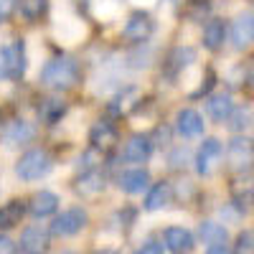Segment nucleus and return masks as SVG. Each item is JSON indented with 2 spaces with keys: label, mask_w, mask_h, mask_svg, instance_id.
<instances>
[{
  "label": "nucleus",
  "mask_w": 254,
  "mask_h": 254,
  "mask_svg": "<svg viewBox=\"0 0 254 254\" xmlns=\"http://www.w3.org/2000/svg\"><path fill=\"white\" fill-rule=\"evenodd\" d=\"M76 81H79V64L69 56L51 59L44 66V71H41V84L56 92H66L76 87Z\"/></svg>",
  "instance_id": "nucleus-1"
},
{
  "label": "nucleus",
  "mask_w": 254,
  "mask_h": 254,
  "mask_svg": "<svg viewBox=\"0 0 254 254\" xmlns=\"http://www.w3.org/2000/svg\"><path fill=\"white\" fill-rule=\"evenodd\" d=\"M26 74V44L23 41H13V44L0 46V79L13 81Z\"/></svg>",
  "instance_id": "nucleus-2"
},
{
  "label": "nucleus",
  "mask_w": 254,
  "mask_h": 254,
  "mask_svg": "<svg viewBox=\"0 0 254 254\" xmlns=\"http://www.w3.org/2000/svg\"><path fill=\"white\" fill-rule=\"evenodd\" d=\"M49 171H51V155L46 150H41V147L23 153L15 163V173L20 181H41Z\"/></svg>",
  "instance_id": "nucleus-3"
},
{
  "label": "nucleus",
  "mask_w": 254,
  "mask_h": 254,
  "mask_svg": "<svg viewBox=\"0 0 254 254\" xmlns=\"http://www.w3.org/2000/svg\"><path fill=\"white\" fill-rule=\"evenodd\" d=\"M87 224H89V214L81 206H74V208L61 211V214L51 221L49 234L51 237H76L81 229H87Z\"/></svg>",
  "instance_id": "nucleus-4"
},
{
  "label": "nucleus",
  "mask_w": 254,
  "mask_h": 254,
  "mask_svg": "<svg viewBox=\"0 0 254 254\" xmlns=\"http://www.w3.org/2000/svg\"><path fill=\"white\" fill-rule=\"evenodd\" d=\"M150 33H153V18L142 10H135L122 28V38L130 41V44H142V41L150 38Z\"/></svg>",
  "instance_id": "nucleus-5"
},
{
  "label": "nucleus",
  "mask_w": 254,
  "mask_h": 254,
  "mask_svg": "<svg viewBox=\"0 0 254 254\" xmlns=\"http://www.w3.org/2000/svg\"><path fill=\"white\" fill-rule=\"evenodd\" d=\"M163 242H165V249L171 254H190L196 249L193 231H188L183 226H168L163 231Z\"/></svg>",
  "instance_id": "nucleus-6"
},
{
  "label": "nucleus",
  "mask_w": 254,
  "mask_h": 254,
  "mask_svg": "<svg viewBox=\"0 0 254 254\" xmlns=\"http://www.w3.org/2000/svg\"><path fill=\"white\" fill-rule=\"evenodd\" d=\"M224 155V142L216 137H208L203 140V145L198 147V155H196V171L198 176H208L211 171L216 168V163Z\"/></svg>",
  "instance_id": "nucleus-7"
},
{
  "label": "nucleus",
  "mask_w": 254,
  "mask_h": 254,
  "mask_svg": "<svg viewBox=\"0 0 254 254\" xmlns=\"http://www.w3.org/2000/svg\"><path fill=\"white\" fill-rule=\"evenodd\" d=\"M51 244V234L46 226L41 224H31L20 231V249L28 252V254H44Z\"/></svg>",
  "instance_id": "nucleus-8"
},
{
  "label": "nucleus",
  "mask_w": 254,
  "mask_h": 254,
  "mask_svg": "<svg viewBox=\"0 0 254 254\" xmlns=\"http://www.w3.org/2000/svg\"><path fill=\"white\" fill-rule=\"evenodd\" d=\"M229 155V165L234 171H244V168L252 165V140L249 137H234L226 147Z\"/></svg>",
  "instance_id": "nucleus-9"
},
{
  "label": "nucleus",
  "mask_w": 254,
  "mask_h": 254,
  "mask_svg": "<svg viewBox=\"0 0 254 254\" xmlns=\"http://www.w3.org/2000/svg\"><path fill=\"white\" fill-rule=\"evenodd\" d=\"M117 186H120V190H125V193L137 196V193H142V190H147V186H150V173H147L145 168H132V171H125L117 178Z\"/></svg>",
  "instance_id": "nucleus-10"
},
{
  "label": "nucleus",
  "mask_w": 254,
  "mask_h": 254,
  "mask_svg": "<svg viewBox=\"0 0 254 254\" xmlns=\"http://www.w3.org/2000/svg\"><path fill=\"white\" fill-rule=\"evenodd\" d=\"M56 208H59V196L51 193V190H38V193L31 196L26 211H31V216H36V219H46V216L56 214Z\"/></svg>",
  "instance_id": "nucleus-11"
},
{
  "label": "nucleus",
  "mask_w": 254,
  "mask_h": 254,
  "mask_svg": "<svg viewBox=\"0 0 254 254\" xmlns=\"http://www.w3.org/2000/svg\"><path fill=\"white\" fill-rule=\"evenodd\" d=\"M173 201V188L168 181H158L153 186H147V196H145V211H160Z\"/></svg>",
  "instance_id": "nucleus-12"
},
{
  "label": "nucleus",
  "mask_w": 254,
  "mask_h": 254,
  "mask_svg": "<svg viewBox=\"0 0 254 254\" xmlns=\"http://www.w3.org/2000/svg\"><path fill=\"white\" fill-rule=\"evenodd\" d=\"M89 142L94 150H110V147L117 142V130L115 125L107 120H99L92 130H89Z\"/></svg>",
  "instance_id": "nucleus-13"
},
{
  "label": "nucleus",
  "mask_w": 254,
  "mask_h": 254,
  "mask_svg": "<svg viewBox=\"0 0 254 254\" xmlns=\"http://www.w3.org/2000/svg\"><path fill=\"white\" fill-rule=\"evenodd\" d=\"M153 153V140L147 135H132L130 142L125 145V160L127 163H145Z\"/></svg>",
  "instance_id": "nucleus-14"
},
{
  "label": "nucleus",
  "mask_w": 254,
  "mask_h": 254,
  "mask_svg": "<svg viewBox=\"0 0 254 254\" xmlns=\"http://www.w3.org/2000/svg\"><path fill=\"white\" fill-rule=\"evenodd\" d=\"M176 127L183 137H198L203 135V117L196 110H181L176 117Z\"/></svg>",
  "instance_id": "nucleus-15"
},
{
  "label": "nucleus",
  "mask_w": 254,
  "mask_h": 254,
  "mask_svg": "<svg viewBox=\"0 0 254 254\" xmlns=\"http://www.w3.org/2000/svg\"><path fill=\"white\" fill-rule=\"evenodd\" d=\"M198 237H201V242L206 247H219V244H226L229 242V231H226L224 224L206 219V221L198 224Z\"/></svg>",
  "instance_id": "nucleus-16"
},
{
  "label": "nucleus",
  "mask_w": 254,
  "mask_h": 254,
  "mask_svg": "<svg viewBox=\"0 0 254 254\" xmlns=\"http://www.w3.org/2000/svg\"><path fill=\"white\" fill-rule=\"evenodd\" d=\"M254 38V18L252 13H244L234 20V26H231V41H234L237 49H247Z\"/></svg>",
  "instance_id": "nucleus-17"
},
{
  "label": "nucleus",
  "mask_w": 254,
  "mask_h": 254,
  "mask_svg": "<svg viewBox=\"0 0 254 254\" xmlns=\"http://www.w3.org/2000/svg\"><path fill=\"white\" fill-rule=\"evenodd\" d=\"M23 216H26V203L23 201L13 198V201L3 203L0 206V231L15 229L20 221H23Z\"/></svg>",
  "instance_id": "nucleus-18"
},
{
  "label": "nucleus",
  "mask_w": 254,
  "mask_h": 254,
  "mask_svg": "<svg viewBox=\"0 0 254 254\" xmlns=\"http://www.w3.org/2000/svg\"><path fill=\"white\" fill-rule=\"evenodd\" d=\"M190 61H196V51L193 49H188V46H178V49H173L171 54H168V59H165V74L168 76H176L181 69H186Z\"/></svg>",
  "instance_id": "nucleus-19"
},
{
  "label": "nucleus",
  "mask_w": 254,
  "mask_h": 254,
  "mask_svg": "<svg viewBox=\"0 0 254 254\" xmlns=\"http://www.w3.org/2000/svg\"><path fill=\"white\" fill-rule=\"evenodd\" d=\"M226 41V23L221 18H211L203 28V46L208 51H219Z\"/></svg>",
  "instance_id": "nucleus-20"
},
{
  "label": "nucleus",
  "mask_w": 254,
  "mask_h": 254,
  "mask_svg": "<svg viewBox=\"0 0 254 254\" xmlns=\"http://www.w3.org/2000/svg\"><path fill=\"white\" fill-rule=\"evenodd\" d=\"M206 110H208V117L214 122H226L231 110H234V102H231L229 94H214V97H208Z\"/></svg>",
  "instance_id": "nucleus-21"
},
{
  "label": "nucleus",
  "mask_w": 254,
  "mask_h": 254,
  "mask_svg": "<svg viewBox=\"0 0 254 254\" xmlns=\"http://www.w3.org/2000/svg\"><path fill=\"white\" fill-rule=\"evenodd\" d=\"M102 190H104V176L99 171H87L76 181V193L84 198H92V196L102 193Z\"/></svg>",
  "instance_id": "nucleus-22"
},
{
  "label": "nucleus",
  "mask_w": 254,
  "mask_h": 254,
  "mask_svg": "<svg viewBox=\"0 0 254 254\" xmlns=\"http://www.w3.org/2000/svg\"><path fill=\"white\" fill-rule=\"evenodd\" d=\"M64 115H66V102H61V99H44L38 107V117L46 125H56Z\"/></svg>",
  "instance_id": "nucleus-23"
},
{
  "label": "nucleus",
  "mask_w": 254,
  "mask_h": 254,
  "mask_svg": "<svg viewBox=\"0 0 254 254\" xmlns=\"http://www.w3.org/2000/svg\"><path fill=\"white\" fill-rule=\"evenodd\" d=\"M28 140H33V127L28 122H23V120L10 122V127L5 130V142L15 145V142H28Z\"/></svg>",
  "instance_id": "nucleus-24"
},
{
  "label": "nucleus",
  "mask_w": 254,
  "mask_h": 254,
  "mask_svg": "<svg viewBox=\"0 0 254 254\" xmlns=\"http://www.w3.org/2000/svg\"><path fill=\"white\" fill-rule=\"evenodd\" d=\"M18 5H20V13H23L26 20H38L46 13L49 0H18Z\"/></svg>",
  "instance_id": "nucleus-25"
},
{
  "label": "nucleus",
  "mask_w": 254,
  "mask_h": 254,
  "mask_svg": "<svg viewBox=\"0 0 254 254\" xmlns=\"http://www.w3.org/2000/svg\"><path fill=\"white\" fill-rule=\"evenodd\" d=\"M229 120H231V130L234 132H244V130H249V125H252V110L247 107H242V110H231V115H229Z\"/></svg>",
  "instance_id": "nucleus-26"
},
{
  "label": "nucleus",
  "mask_w": 254,
  "mask_h": 254,
  "mask_svg": "<svg viewBox=\"0 0 254 254\" xmlns=\"http://www.w3.org/2000/svg\"><path fill=\"white\" fill-rule=\"evenodd\" d=\"M252 252H254V234H252V229H244L237 237L234 254H252Z\"/></svg>",
  "instance_id": "nucleus-27"
},
{
  "label": "nucleus",
  "mask_w": 254,
  "mask_h": 254,
  "mask_svg": "<svg viewBox=\"0 0 254 254\" xmlns=\"http://www.w3.org/2000/svg\"><path fill=\"white\" fill-rule=\"evenodd\" d=\"M13 8H15V0H0V23H8Z\"/></svg>",
  "instance_id": "nucleus-28"
},
{
  "label": "nucleus",
  "mask_w": 254,
  "mask_h": 254,
  "mask_svg": "<svg viewBox=\"0 0 254 254\" xmlns=\"http://www.w3.org/2000/svg\"><path fill=\"white\" fill-rule=\"evenodd\" d=\"M0 254H18V244L5 234H0Z\"/></svg>",
  "instance_id": "nucleus-29"
},
{
  "label": "nucleus",
  "mask_w": 254,
  "mask_h": 254,
  "mask_svg": "<svg viewBox=\"0 0 254 254\" xmlns=\"http://www.w3.org/2000/svg\"><path fill=\"white\" fill-rule=\"evenodd\" d=\"M135 254H163V244L160 242H145Z\"/></svg>",
  "instance_id": "nucleus-30"
},
{
  "label": "nucleus",
  "mask_w": 254,
  "mask_h": 254,
  "mask_svg": "<svg viewBox=\"0 0 254 254\" xmlns=\"http://www.w3.org/2000/svg\"><path fill=\"white\" fill-rule=\"evenodd\" d=\"M206 254H234V252H231L226 244H219V247H208Z\"/></svg>",
  "instance_id": "nucleus-31"
},
{
  "label": "nucleus",
  "mask_w": 254,
  "mask_h": 254,
  "mask_svg": "<svg viewBox=\"0 0 254 254\" xmlns=\"http://www.w3.org/2000/svg\"><path fill=\"white\" fill-rule=\"evenodd\" d=\"M97 254H117V252H110V249H102V252H97Z\"/></svg>",
  "instance_id": "nucleus-32"
},
{
  "label": "nucleus",
  "mask_w": 254,
  "mask_h": 254,
  "mask_svg": "<svg viewBox=\"0 0 254 254\" xmlns=\"http://www.w3.org/2000/svg\"><path fill=\"white\" fill-rule=\"evenodd\" d=\"M59 254H76V252H59Z\"/></svg>",
  "instance_id": "nucleus-33"
},
{
  "label": "nucleus",
  "mask_w": 254,
  "mask_h": 254,
  "mask_svg": "<svg viewBox=\"0 0 254 254\" xmlns=\"http://www.w3.org/2000/svg\"><path fill=\"white\" fill-rule=\"evenodd\" d=\"M23 254H28V252H23Z\"/></svg>",
  "instance_id": "nucleus-34"
}]
</instances>
